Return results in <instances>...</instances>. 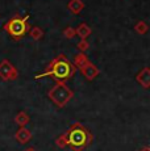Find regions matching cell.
Listing matches in <instances>:
<instances>
[{
	"instance_id": "11",
	"label": "cell",
	"mask_w": 150,
	"mask_h": 151,
	"mask_svg": "<svg viewBox=\"0 0 150 151\" xmlns=\"http://www.w3.org/2000/svg\"><path fill=\"white\" fill-rule=\"evenodd\" d=\"M29 122H30V117H29V114H28L27 112H24V110L19 112L15 116V124H17L20 127L27 126Z\"/></svg>"
},
{
	"instance_id": "15",
	"label": "cell",
	"mask_w": 150,
	"mask_h": 151,
	"mask_svg": "<svg viewBox=\"0 0 150 151\" xmlns=\"http://www.w3.org/2000/svg\"><path fill=\"white\" fill-rule=\"evenodd\" d=\"M56 146L59 147V149H66V147L69 146V143H67V135H66V133H62V134H61L59 137L56 139Z\"/></svg>"
},
{
	"instance_id": "12",
	"label": "cell",
	"mask_w": 150,
	"mask_h": 151,
	"mask_svg": "<svg viewBox=\"0 0 150 151\" xmlns=\"http://www.w3.org/2000/svg\"><path fill=\"white\" fill-rule=\"evenodd\" d=\"M88 60H90V59H88V57H87V55H86L84 53H78V54L74 57V63H73V65H74L76 68H80L82 66H84L86 63L88 62Z\"/></svg>"
},
{
	"instance_id": "14",
	"label": "cell",
	"mask_w": 150,
	"mask_h": 151,
	"mask_svg": "<svg viewBox=\"0 0 150 151\" xmlns=\"http://www.w3.org/2000/svg\"><path fill=\"white\" fill-rule=\"evenodd\" d=\"M148 30H149V27H148V24H146L145 21H137L134 24V32L137 34H140V36H144V34H146L148 33Z\"/></svg>"
},
{
	"instance_id": "10",
	"label": "cell",
	"mask_w": 150,
	"mask_h": 151,
	"mask_svg": "<svg viewBox=\"0 0 150 151\" xmlns=\"http://www.w3.org/2000/svg\"><path fill=\"white\" fill-rule=\"evenodd\" d=\"M75 33H76V36L80 37V40H87L92 34V29L86 22H82V24H79V27L75 29Z\"/></svg>"
},
{
	"instance_id": "17",
	"label": "cell",
	"mask_w": 150,
	"mask_h": 151,
	"mask_svg": "<svg viewBox=\"0 0 150 151\" xmlns=\"http://www.w3.org/2000/svg\"><path fill=\"white\" fill-rule=\"evenodd\" d=\"M75 36H76V33H75V29L73 27H67L63 29V37H65V38L73 40Z\"/></svg>"
},
{
	"instance_id": "4",
	"label": "cell",
	"mask_w": 150,
	"mask_h": 151,
	"mask_svg": "<svg viewBox=\"0 0 150 151\" xmlns=\"http://www.w3.org/2000/svg\"><path fill=\"white\" fill-rule=\"evenodd\" d=\"M48 97L57 108L62 109L74 97V92L65 82H56V84L48 91Z\"/></svg>"
},
{
	"instance_id": "2",
	"label": "cell",
	"mask_w": 150,
	"mask_h": 151,
	"mask_svg": "<svg viewBox=\"0 0 150 151\" xmlns=\"http://www.w3.org/2000/svg\"><path fill=\"white\" fill-rule=\"evenodd\" d=\"M65 133L67 135V143L73 151L86 150L94 141V134L82 122H74Z\"/></svg>"
},
{
	"instance_id": "1",
	"label": "cell",
	"mask_w": 150,
	"mask_h": 151,
	"mask_svg": "<svg viewBox=\"0 0 150 151\" xmlns=\"http://www.w3.org/2000/svg\"><path fill=\"white\" fill-rule=\"evenodd\" d=\"M75 72H76V67L70 62V59H67L66 55L59 54L54 59H51L46 66L45 71L36 75L34 79L38 80L42 78H51L56 82H65V80H70Z\"/></svg>"
},
{
	"instance_id": "8",
	"label": "cell",
	"mask_w": 150,
	"mask_h": 151,
	"mask_svg": "<svg viewBox=\"0 0 150 151\" xmlns=\"http://www.w3.org/2000/svg\"><path fill=\"white\" fill-rule=\"evenodd\" d=\"M15 139L19 142L20 145H27L32 141V132L27 127H20L19 130L15 133Z\"/></svg>"
},
{
	"instance_id": "7",
	"label": "cell",
	"mask_w": 150,
	"mask_h": 151,
	"mask_svg": "<svg viewBox=\"0 0 150 151\" xmlns=\"http://www.w3.org/2000/svg\"><path fill=\"white\" fill-rule=\"evenodd\" d=\"M136 82L145 89H148L150 87V68L148 66H145V67L136 75Z\"/></svg>"
},
{
	"instance_id": "3",
	"label": "cell",
	"mask_w": 150,
	"mask_h": 151,
	"mask_svg": "<svg viewBox=\"0 0 150 151\" xmlns=\"http://www.w3.org/2000/svg\"><path fill=\"white\" fill-rule=\"evenodd\" d=\"M30 24H29V14H25V16H21V14L16 13L13 17H11L4 25H3V29L9 34L11 38H13L15 41H20L25 34H28L30 29Z\"/></svg>"
},
{
	"instance_id": "19",
	"label": "cell",
	"mask_w": 150,
	"mask_h": 151,
	"mask_svg": "<svg viewBox=\"0 0 150 151\" xmlns=\"http://www.w3.org/2000/svg\"><path fill=\"white\" fill-rule=\"evenodd\" d=\"M24 151H37L36 149H34V147L33 146H29V147H27V149H25Z\"/></svg>"
},
{
	"instance_id": "6",
	"label": "cell",
	"mask_w": 150,
	"mask_h": 151,
	"mask_svg": "<svg viewBox=\"0 0 150 151\" xmlns=\"http://www.w3.org/2000/svg\"><path fill=\"white\" fill-rule=\"evenodd\" d=\"M79 71H80V74L84 76V79L87 80V82H92V80L96 79L97 75L100 74V70L97 68V66H95L91 60H88L84 66H82V67L79 68Z\"/></svg>"
},
{
	"instance_id": "9",
	"label": "cell",
	"mask_w": 150,
	"mask_h": 151,
	"mask_svg": "<svg viewBox=\"0 0 150 151\" xmlns=\"http://www.w3.org/2000/svg\"><path fill=\"white\" fill-rule=\"evenodd\" d=\"M67 8L73 14H79L84 9V3L83 0H70L67 3Z\"/></svg>"
},
{
	"instance_id": "13",
	"label": "cell",
	"mask_w": 150,
	"mask_h": 151,
	"mask_svg": "<svg viewBox=\"0 0 150 151\" xmlns=\"http://www.w3.org/2000/svg\"><path fill=\"white\" fill-rule=\"evenodd\" d=\"M28 33H29V36L34 40V41H40V40H42V38H44V36H45L44 30H42V29L40 28V27L30 28Z\"/></svg>"
},
{
	"instance_id": "16",
	"label": "cell",
	"mask_w": 150,
	"mask_h": 151,
	"mask_svg": "<svg viewBox=\"0 0 150 151\" xmlns=\"http://www.w3.org/2000/svg\"><path fill=\"white\" fill-rule=\"evenodd\" d=\"M76 49L79 50V53H86V51L90 49V43H88L87 40H80V41L76 43Z\"/></svg>"
},
{
	"instance_id": "5",
	"label": "cell",
	"mask_w": 150,
	"mask_h": 151,
	"mask_svg": "<svg viewBox=\"0 0 150 151\" xmlns=\"http://www.w3.org/2000/svg\"><path fill=\"white\" fill-rule=\"evenodd\" d=\"M19 78V70L13 66L8 59H3L0 62V79L3 82H13Z\"/></svg>"
},
{
	"instance_id": "18",
	"label": "cell",
	"mask_w": 150,
	"mask_h": 151,
	"mask_svg": "<svg viewBox=\"0 0 150 151\" xmlns=\"http://www.w3.org/2000/svg\"><path fill=\"white\" fill-rule=\"evenodd\" d=\"M138 151H150V147L148 146V145H146V146H142V147H141V149L138 150Z\"/></svg>"
}]
</instances>
